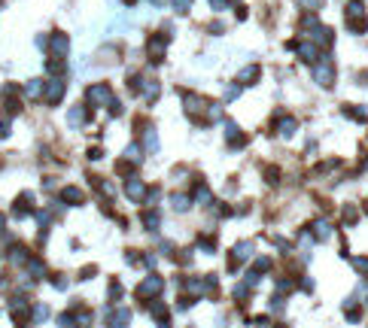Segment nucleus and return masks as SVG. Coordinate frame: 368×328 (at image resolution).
Listing matches in <instances>:
<instances>
[{"label":"nucleus","instance_id":"f257e3e1","mask_svg":"<svg viewBox=\"0 0 368 328\" xmlns=\"http://www.w3.org/2000/svg\"><path fill=\"white\" fill-rule=\"evenodd\" d=\"M347 25H350V31H356V33H362L368 28L365 9H362L359 3H350V6H347Z\"/></svg>","mask_w":368,"mask_h":328},{"label":"nucleus","instance_id":"f03ea898","mask_svg":"<svg viewBox=\"0 0 368 328\" xmlns=\"http://www.w3.org/2000/svg\"><path fill=\"white\" fill-rule=\"evenodd\" d=\"M162 289H165V280H162L159 274H149V277L137 286V295H140V298H152V295H159Z\"/></svg>","mask_w":368,"mask_h":328},{"label":"nucleus","instance_id":"7ed1b4c3","mask_svg":"<svg viewBox=\"0 0 368 328\" xmlns=\"http://www.w3.org/2000/svg\"><path fill=\"white\" fill-rule=\"evenodd\" d=\"M43 98H46V103H52V106H55L58 100L64 98V82H61V79H49V82H46V88H43Z\"/></svg>","mask_w":368,"mask_h":328},{"label":"nucleus","instance_id":"20e7f679","mask_svg":"<svg viewBox=\"0 0 368 328\" xmlns=\"http://www.w3.org/2000/svg\"><path fill=\"white\" fill-rule=\"evenodd\" d=\"M125 195L131 197V201H137V204H140V201L146 197V186H143V183H140L137 176H128V179H125Z\"/></svg>","mask_w":368,"mask_h":328},{"label":"nucleus","instance_id":"39448f33","mask_svg":"<svg viewBox=\"0 0 368 328\" xmlns=\"http://www.w3.org/2000/svg\"><path fill=\"white\" fill-rule=\"evenodd\" d=\"M9 313H12L15 319H25V316L31 313V304H28V298H25V295L9 298Z\"/></svg>","mask_w":368,"mask_h":328},{"label":"nucleus","instance_id":"423d86ee","mask_svg":"<svg viewBox=\"0 0 368 328\" xmlns=\"http://www.w3.org/2000/svg\"><path fill=\"white\" fill-rule=\"evenodd\" d=\"M85 98H89V103H107V100H110V85H107V82L92 85V88L85 92Z\"/></svg>","mask_w":368,"mask_h":328},{"label":"nucleus","instance_id":"0eeeda50","mask_svg":"<svg viewBox=\"0 0 368 328\" xmlns=\"http://www.w3.org/2000/svg\"><path fill=\"white\" fill-rule=\"evenodd\" d=\"M332 222H326V219H317L313 225H310V237L313 240H332Z\"/></svg>","mask_w":368,"mask_h":328},{"label":"nucleus","instance_id":"6e6552de","mask_svg":"<svg viewBox=\"0 0 368 328\" xmlns=\"http://www.w3.org/2000/svg\"><path fill=\"white\" fill-rule=\"evenodd\" d=\"M313 76H317V82H320V85H332L335 67L332 64H317V67H313Z\"/></svg>","mask_w":368,"mask_h":328},{"label":"nucleus","instance_id":"1a4fd4ad","mask_svg":"<svg viewBox=\"0 0 368 328\" xmlns=\"http://www.w3.org/2000/svg\"><path fill=\"white\" fill-rule=\"evenodd\" d=\"M61 201L73 204V207H79V204L85 201V195H82V189H76V186H67V189H61Z\"/></svg>","mask_w":368,"mask_h":328},{"label":"nucleus","instance_id":"9d476101","mask_svg":"<svg viewBox=\"0 0 368 328\" xmlns=\"http://www.w3.org/2000/svg\"><path fill=\"white\" fill-rule=\"evenodd\" d=\"M85 119H89V116H85V106H82V103H79V106H73V110L67 113V122H70V128H79V125H85Z\"/></svg>","mask_w":368,"mask_h":328},{"label":"nucleus","instance_id":"9b49d317","mask_svg":"<svg viewBox=\"0 0 368 328\" xmlns=\"http://www.w3.org/2000/svg\"><path fill=\"white\" fill-rule=\"evenodd\" d=\"M67 49H70V40H67V33H55V37H52V52H55L58 58H64Z\"/></svg>","mask_w":368,"mask_h":328},{"label":"nucleus","instance_id":"f8f14e48","mask_svg":"<svg viewBox=\"0 0 368 328\" xmlns=\"http://www.w3.org/2000/svg\"><path fill=\"white\" fill-rule=\"evenodd\" d=\"M143 225H146V231H159L162 213H159V210H146V213H143Z\"/></svg>","mask_w":368,"mask_h":328},{"label":"nucleus","instance_id":"ddd939ff","mask_svg":"<svg viewBox=\"0 0 368 328\" xmlns=\"http://www.w3.org/2000/svg\"><path fill=\"white\" fill-rule=\"evenodd\" d=\"M195 204H201V207H210V204H213V195H210V189H207L204 183L195 186Z\"/></svg>","mask_w":368,"mask_h":328},{"label":"nucleus","instance_id":"4468645a","mask_svg":"<svg viewBox=\"0 0 368 328\" xmlns=\"http://www.w3.org/2000/svg\"><path fill=\"white\" fill-rule=\"evenodd\" d=\"M299 58H301V61H307V64H317V46L301 43V46H299Z\"/></svg>","mask_w":368,"mask_h":328},{"label":"nucleus","instance_id":"2eb2a0df","mask_svg":"<svg viewBox=\"0 0 368 328\" xmlns=\"http://www.w3.org/2000/svg\"><path fill=\"white\" fill-rule=\"evenodd\" d=\"M170 207H173L177 213H186V210L192 207V201H189V195H180V192H177V195H170Z\"/></svg>","mask_w":368,"mask_h":328},{"label":"nucleus","instance_id":"dca6fc26","mask_svg":"<svg viewBox=\"0 0 368 328\" xmlns=\"http://www.w3.org/2000/svg\"><path fill=\"white\" fill-rule=\"evenodd\" d=\"M28 270H31V277L33 280H40V277H46V262L43 259H28Z\"/></svg>","mask_w":368,"mask_h":328},{"label":"nucleus","instance_id":"f3484780","mask_svg":"<svg viewBox=\"0 0 368 328\" xmlns=\"http://www.w3.org/2000/svg\"><path fill=\"white\" fill-rule=\"evenodd\" d=\"M28 259H31V256H28L25 246H12V249H9V262L12 264H28Z\"/></svg>","mask_w":368,"mask_h":328},{"label":"nucleus","instance_id":"a211bd4d","mask_svg":"<svg viewBox=\"0 0 368 328\" xmlns=\"http://www.w3.org/2000/svg\"><path fill=\"white\" fill-rule=\"evenodd\" d=\"M43 88H46L43 79H31V82L25 85V95H28V98H43Z\"/></svg>","mask_w":368,"mask_h":328},{"label":"nucleus","instance_id":"6ab92c4d","mask_svg":"<svg viewBox=\"0 0 368 328\" xmlns=\"http://www.w3.org/2000/svg\"><path fill=\"white\" fill-rule=\"evenodd\" d=\"M292 131H295V119H289V116L280 119V134H283V137H292Z\"/></svg>","mask_w":368,"mask_h":328},{"label":"nucleus","instance_id":"aec40b11","mask_svg":"<svg viewBox=\"0 0 368 328\" xmlns=\"http://www.w3.org/2000/svg\"><path fill=\"white\" fill-rule=\"evenodd\" d=\"M125 158H128V161H134V164L143 158V155H140V146H137V143H131V146L125 149Z\"/></svg>","mask_w":368,"mask_h":328},{"label":"nucleus","instance_id":"412c9836","mask_svg":"<svg viewBox=\"0 0 368 328\" xmlns=\"http://www.w3.org/2000/svg\"><path fill=\"white\" fill-rule=\"evenodd\" d=\"M31 313H33L37 322H43V319L49 316V307H46V304H37V307H31Z\"/></svg>","mask_w":368,"mask_h":328},{"label":"nucleus","instance_id":"4be33fe9","mask_svg":"<svg viewBox=\"0 0 368 328\" xmlns=\"http://www.w3.org/2000/svg\"><path fill=\"white\" fill-rule=\"evenodd\" d=\"M256 76H259V67H247V70L240 73V82H243V85H250V79H256Z\"/></svg>","mask_w":368,"mask_h":328},{"label":"nucleus","instance_id":"5701e85b","mask_svg":"<svg viewBox=\"0 0 368 328\" xmlns=\"http://www.w3.org/2000/svg\"><path fill=\"white\" fill-rule=\"evenodd\" d=\"M119 298H122V286L113 280V283H110V301H119Z\"/></svg>","mask_w":368,"mask_h":328},{"label":"nucleus","instance_id":"b1692460","mask_svg":"<svg viewBox=\"0 0 368 328\" xmlns=\"http://www.w3.org/2000/svg\"><path fill=\"white\" fill-rule=\"evenodd\" d=\"M344 219H347V222H356V219H359V210H356V207H344Z\"/></svg>","mask_w":368,"mask_h":328},{"label":"nucleus","instance_id":"393cba45","mask_svg":"<svg viewBox=\"0 0 368 328\" xmlns=\"http://www.w3.org/2000/svg\"><path fill=\"white\" fill-rule=\"evenodd\" d=\"M299 6H304V9H317V6H323V0H299Z\"/></svg>","mask_w":368,"mask_h":328},{"label":"nucleus","instance_id":"a878e982","mask_svg":"<svg viewBox=\"0 0 368 328\" xmlns=\"http://www.w3.org/2000/svg\"><path fill=\"white\" fill-rule=\"evenodd\" d=\"M52 286H55L58 292H64V289H67V280H64V277H52Z\"/></svg>","mask_w":368,"mask_h":328},{"label":"nucleus","instance_id":"bb28decb","mask_svg":"<svg viewBox=\"0 0 368 328\" xmlns=\"http://www.w3.org/2000/svg\"><path fill=\"white\" fill-rule=\"evenodd\" d=\"M189 3H192V0H173V6H177V12H189Z\"/></svg>","mask_w":368,"mask_h":328},{"label":"nucleus","instance_id":"cd10ccee","mask_svg":"<svg viewBox=\"0 0 368 328\" xmlns=\"http://www.w3.org/2000/svg\"><path fill=\"white\" fill-rule=\"evenodd\" d=\"M353 267H356V270H362V274H365V270H368V259H353Z\"/></svg>","mask_w":368,"mask_h":328},{"label":"nucleus","instance_id":"c85d7f7f","mask_svg":"<svg viewBox=\"0 0 368 328\" xmlns=\"http://www.w3.org/2000/svg\"><path fill=\"white\" fill-rule=\"evenodd\" d=\"M210 3H213V9H219V12H222V9L229 6V0H210Z\"/></svg>","mask_w":368,"mask_h":328},{"label":"nucleus","instance_id":"c756f323","mask_svg":"<svg viewBox=\"0 0 368 328\" xmlns=\"http://www.w3.org/2000/svg\"><path fill=\"white\" fill-rule=\"evenodd\" d=\"M125 262H128V264H137V262H140V259H137V252H134V249H128V256H125Z\"/></svg>","mask_w":368,"mask_h":328},{"label":"nucleus","instance_id":"7c9ffc66","mask_svg":"<svg viewBox=\"0 0 368 328\" xmlns=\"http://www.w3.org/2000/svg\"><path fill=\"white\" fill-rule=\"evenodd\" d=\"M6 134H9V122H6V119H0V137H6Z\"/></svg>","mask_w":368,"mask_h":328},{"label":"nucleus","instance_id":"2f4dec72","mask_svg":"<svg viewBox=\"0 0 368 328\" xmlns=\"http://www.w3.org/2000/svg\"><path fill=\"white\" fill-rule=\"evenodd\" d=\"M3 228H6V216L0 213V234H3Z\"/></svg>","mask_w":368,"mask_h":328}]
</instances>
